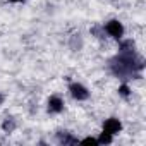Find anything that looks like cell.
Here are the masks:
<instances>
[{"instance_id": "1", "label": "cell", "mask_w": 146, "mask_h": 146, "mask_svg": "<svg viewBox=\"0 0 146 146\" xmlns=\"http://www.w3.org/2000/svg\"><path fill=\"white\" fill-rule=\"evenodd\" d=\"M108 69L115 78H119L122 81L137 79L141 76V70L144 69V60L136 52H132V53H117L113 58H110Z\"/></svg>"}, {"instance_id": "2", "label": "cell", "mask_w": 146, "mask_h": 146, "mask_svg": "<svg viewBox=\"0 0 146 146\" xmlns=\"http://www.w3.org/2000/svg\"><path fill=\"white\" fill-rule=\"evenodd\" d=\"M103 29H105V35L113 38V40H122L124 38V33H125V28L124 24L119 21V19H110L103 24Z\"/></svg>"}, {"instance_id": "3", "label": "cell", "mask_w": 146, "mask_h": 146, "mask_svg": "<svg viewBox=\"0 0 146 146\" xmlns=\"http://www.w3.org/2000/svg\"><path fill=\"white\" fill-rule=\"evenodd\" d=\"M69 93L78 102H86L90 98V90L84 84H81V83H70L69 84Z\"/></svg>"}, {"instance_id": "4", "label": "cell", "mask_w": 146, "mask_h": 146, "mask_svg": "<svg viewBox=\"0 0 146 146\" xmlns=\"http://www.w3.org/2000/svg\"><path fill=\"white\" fill-rule=\"evenodd\" d=\"M64 107H65V103H64V100L58 96V95H52L50 98H48V102H46V110H48V113H62L64 112Z\"/></svg>"}, {"instance_id": "5", "label": "cell", "mask_w": 146, "mask_h": 146, "mask_svg": "<svg viewBox=\"0 0 146 146\" xmlns=\"http://www.w3.org/2000/svg\"><path fill=\"white\" fill-rule=\"evenodd\" d=\"M103 132H108V134H112V136H115V134H119L120 131H122V122L117 119V117H110V119H107L105 122H103V129H102Z\"/></svg>"}, {"instance_id": "6", "label": "cell", "mask_w": 146, "mask_h": 146, "mask_svg": "<svg viewBox=\"0 0 146 146\" xmlns=\"http://www.w3.org/2000/svg\"><path fill=\"white\" fill-rule=\"evenodd\" d=\"M57 139H58L60 144H78V143H79L78 137H74V136H72L70 132H67V131L58 132V134H57Z\"/></svg>"}, {"instance_id": "7", "label": "cell", "mask_w": 146, "mask_h": 146, "mask_svg": "<svg viewBox=\"0 0 146 146\" xmlns=\"http://www.w3.org/2000/svg\"><path fill=\"white\" fill-rule=\"evenodd\" d=\"M83 45H84V41H83V36H81V35H72V36H70V40H69L70 50L79 52V50L83 48Z\"/></svg>"}, {"instance_id": "8", "label": "cell", "mask_w": 146, "mask_h": 146, "mask_svg": "<svg viewBox=\"0 0 146 146\" xmlns=\"http://www.w3.org/2000/svg\"><path fill=\"white\" fill-rule=\"evenodd\" d=\"M16 129H17V122H16L14 117H7V119L2 122V131H4V132H9V134H11V132H14Z\"/></svg>"}, {"instance_id": "9", "label": "cell", "mask_w": 146, "mask_h": 146, "mask_svg": "<svg viewBox=\"0 0 146 146\" xmlns=\"http://www.w3.org/2000/svg\"><path fill=\"white\" fill-rule=\"evenodd\" d=\"M119 95L122 98H129L131 96V86H129L127 81H122V84L119 86Z\"/></svg>"}, {"instance_id": "10", "label": "cell", "mask_w": 146, "mask_h": 146, "mask_svg": "<svg viewBox=\"0 0 146 146\" xmlns=\"http://www.w3.org/2000/svg\"><path fill=\"white\" fill-rule=\"evenodd\" d=\"M96 139H98V144H110V143H113V136L108 134V132H103V131H102V134Z\"/></svg>"}, {"instance_id": "11", "label": "cell", "mask_w": 146, "mask_h": 146, "mask_svg": "<svg viewBox=\"0 0 146 146\" xmlns=\"http://www.w3.org/2000/svg\"><path fill=\"white\" fill-rule=\"evenodd\" d=\"M91 35H95L96 38H105V29H103V26H93L91 28Z\"/></svg>"}, {"instance_id": "12", "label": "cell", "mask_w": 146, "mask_h": 146, "mask_svg": "<svg viewBox=\"0 0 146 146\" xmlns=\"http://www.w3.org/2000/svg\"><path fill=\"white\" fill-rule=\"evenodd\" d=\"M79 143H88V144H98V139H96V137H84V139H81Z\"/></svg>"}, {"instance_id": "13", "label": "cell", "mask_w": 146, "mask_h": 146, "mask_svg": "<svg viewBox=\"0 0 146 146\" xmlns=\"http://www.w3.org/2000/svg\"><path fill=\"white\" fill-rule=\"evenodd\" d=\"M11 4H23V2H26V0H9Z\"/></svg>"}, {"instance_id": "14", "label": "cell", "mask_w": 146, "mask_h": 146, "mask_svg": "<svg viewBox=\"0 0 146 146\" xmlns=\"http://www.w3.org/2000/svg\"><path fill=\"white\" fill-rule=\"evenodd\" d=\"M4 102H5V95L0 93V105H4Z\"/></svg>"}]
</instances>
